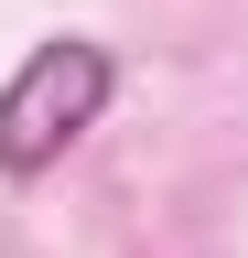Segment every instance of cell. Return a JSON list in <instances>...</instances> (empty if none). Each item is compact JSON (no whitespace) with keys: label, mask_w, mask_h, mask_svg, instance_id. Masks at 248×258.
Listing matches in <instances>:
<instances>
[{"label":"cell","mask_w":248,"mask_h":258,"mask_svg":"<svg viewBox=\"0 0 248 258\" xmlns=\"http://www.w3.org/2000/svg\"><path fill=\"white\" fill-rule=\"evenodd\" d=\"M108 97H119V54H108V43H86V32L33 43L22 76L0 86V172H11V183L54 172V161L108 118Z\"/></svg>","instance_id":"cell-1"}]
</instances>
